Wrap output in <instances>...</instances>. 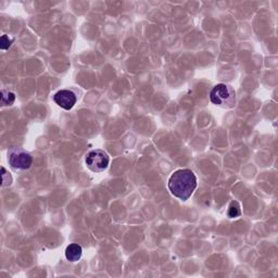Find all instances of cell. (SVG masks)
<instances>
[{
	"label": "cell",
	"instance_id": "4",
	"mask_svg": "<svg viewBox=\"0 0 278 278\" xmlns=\"http://www.w3.org/2000/svg\"><path fill=\"white\" fill-rule=\"evenodd\" d=\"M8 161L14 170H28L33 163V158L21 148H13L8 153Z\"/></svg>",
	"mask_w": 278,
	"mask_h": 278
},
{
	"label": "cell",
	"instance_id": "6",
	"mask_svg": "<svg viewBox=\"0 0 278 278\" xmlns=\"http://www.w3.org/2000/svg\"><path fill=\"white\" fill-rule=\"evenodd\" d=\"M83 248L77 244H71L65 249V258L70 262H77L82 258Z\"/></svg>",
	"mask_w": 278,
	"mask_h": 278
},
{
	"label": "cell",
	"instance_id": "8",
	"mask_svg": "<svg viewBox=\"0 0 278 278\" xmlns=\"http://www.w3.org/2000/svg\"><path fill=\"white\" fill-rule=\"evenodd\" d=\"M242 215V209H240L239 203L236 201L231 202L230 208H228V216L231 219H236Z\"/></svg>",
	"mask_w": 278,
	"mask_h": 278
},
{
	"label": "cell",
	"instance_id": "7",
	"mask_svg": "<svg viewBox=\"0 0 278 278\" xmlns=\"http://www.w3.org/2000/svg\"><path fill=\"white\" fill-rule=\"evenodd\" d=\"M15 100V95L12 91L2 89L1 90V106L7 107L12 106Z\"/></svg>",
	"mask_w": 278,
	"mask_h": 278
},
{
	"label": "cell",
	"instance_id": "5",
	"mask_svg": "<svg viewBox=\"0 0 278 278\" xmlns=\"http://www.w3.org/2000/svg\"><path fill=\"white\" fill-rule=\"evenodd\" d=\"M53 101L58 104L60 108L64 110H71L77 101V97L74 91L69 89H62L55 92L53 96Z\"/></svg>",
	"mask_w": 278,
	"mask_h": 278
},
{
	"label": "cell",
	"instance_id": "9",
	"mask_svg": "<svg viewBox=\"0 0 278 278\" xmlns=\"http://www.w3.org/2000/svg\"><path fill=\"white\" fill-rule=\"evenodd\" d=\"M12 42H13V38L7 34H3L1 36V41H0V48H1V50H7L11 47Z\"/></svg>",
	"mask_w": 278,
	"mask_h": 278
},
{
	"label": "cell",
	"instance_id": "2",
	"mask_svg": "<svg viewBox=\"0 0 278 278\" xmlns=\"http://www.w3.org/2000/svg\"><path fill=\"white\" fill-rule=\"evenodd\" d=\"M210 100L215 106L231 109L236 106V91L231 85L218 84L210 92Z\"/></svg>",
	"mask_w": 278,
	"mask_h": 278
},
{
	"label": "cell",
	"instance_id": "3",
	"mask_svg": "<svg viewBox=\"0 0 278 278\" xmlns=\"http://www.w3.org/2000/svg\"><path fill=\"white\" fill-rule=\"evenodd\" d=\"M110 163V158L106 151L101 149L91 150L86 156V165L92 172H103Z\"/></svg>",
	"mask_w": 278,
	"mask_h": 278
},
{
	"label": "cell",
	"instance_id": "10",
	"mask_svg": "<svg viewBox=\"0 0 278 278\" xmlns=\"http://www.w3.org/2000/svg\"><path fill=\"white\" fill-rule=\"evenodd\" d=\"M1 181H2V184H1L2 187L10 186L12 183V177L10 175V173H8L7 170H5L3 166L1 168Z\"/></svg>",
	"mask_w": 278,
	"mask_h": 278
},
{
	"label": "cell",
	"instance_id": "1",
	"mask_svg": "<svg viewBox=\"0 0 278 278\" xmlns=\"http://www.w3.org/2000/svg\"><path fill=\"white\" fill-rule=\"evenodd\" d=\"M197 188V177L188 169L175 171L169 180V189L172 195L182 201H186L193 196Z\"/></svg>",
	"mask_w": 278,
	"mask_h": 278
}]
</instances>
